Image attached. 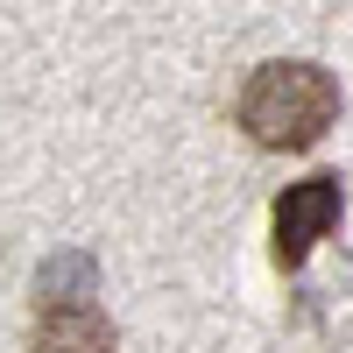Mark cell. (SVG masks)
Masks as SVG:
<instances>
[{"label":"cell","instance_id":"cell-1","mask_svg":"<svg viewBox=\"0 0 353 353\" xmlns=\"http://www.w3.org/2000/svg\"><path fill=\"white\" fill-rule=\"evenodd\" d=\"M233 121L248 128L254 149H283V156L318 149L325 128L339 121V78L325 64H304V57H276L241 85Z\"/></svg>","mask_w":353,"mask_h":353},{"label":"cell","instance_id":"cell-2","mask_svg":"<svg viewBox=\"0 0 353 353\" xmlns=\"http://www.w3.org/2000/svg\"><path fill=\"white\" fill-rule=\"evenodd\" d=\"M339 219H346V184H339L332 170L290 184V191L276 198V269H304L311 248L325 241Z\"/></svg>","mask_w":353,"mask_h":353},{"label":"cell","instance_id":"cell-3","mask_svg":"<svg viewBox=\"0 0 353 353\" xmlns=\"http://www.w3.org/2000/svg\"><path fill=\"white\" fill-rule=\"evenodd\" d=\"M36 353H113V318L99 297H36Z\"/></svg>","mask_w":353,"mask_h":353},{"label":"cell","instance_id":"cell-4","mask_svg":"<svg viewBox=\"0 0 353 353\" xmlns=\"http://www.w3.org/2000/svg\"><path fill=\"white\" fill-rule=\"evenodd\" d=\"M36 297H99V261L85 248H64L36 269Z\"/></svg>","mask_w":353,"mask_h":353}]
</instances>
